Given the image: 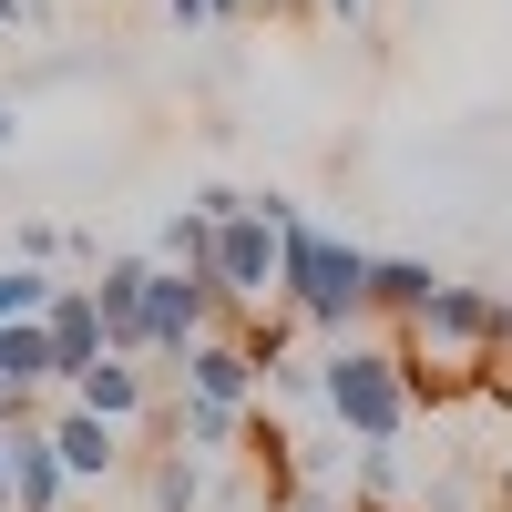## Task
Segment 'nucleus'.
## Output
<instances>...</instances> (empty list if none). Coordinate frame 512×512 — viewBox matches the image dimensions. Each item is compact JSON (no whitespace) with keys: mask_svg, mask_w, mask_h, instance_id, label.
Returning a JSON list of instances; mask_svg holds the SVG:
<instances>
[{"mask_svg":"<svg viewBox=\"0 0 512 512\" xmlns=\"http://www.w3.org/2000/svg\"><path fill=\"white\" fill-rule=\"evenodd\" d=\"M297 195H246V216L216 226V246H205V277H216L226 297V318H256L277 297V216H287Z\"/></svg>","mask_w":512,"mask_h":512,"instance_id":"obj_3","label":"nucleus"},{"mask_svg":"<svg viewBox=\"0 0 512 512\" xmlns=\"http://www.w3.org/2000/svg\"><path fill=\"white\" fill-rule=\"evenodd\" d=\"M175 379H185L195 400H216V410H267V369H256V349H246L236 328H216V338H195Z\"/></svg>","mask_w":512,"mask_h":512,"instance_id":"obj_6","label":"nucleus"},{"mask_svg":"<svg viewBox=\"0 0 512 512\" xmlns=\"http://www.w3.org/2000/svg\"><path fill=\"white\" fill-rule=\"evenodd\" d=\"M144 502H154V512H205V461H195V451L175 441V451L154 461V482H144Z\"/></svg>","mask_w":512,"mask_h":512,"instance_id":"obj_14","label":"nucleus"},{"mask_svg":"<svg viewBox=\"0 0 512 512\" xmlns=\"http://www.w3.org/2000/svg\"><path fill=\"white\" fill-rule=\"evenodd\" d=\"M0 369H11V390H52V338H41V318L0 328Z\"/></svg>","mask_w":512,"mask_h":512,"instance_id":"obj_15","label":"nucleus"},{"mask_svg":"<svg viewBox=\"0 0 512 512\" xmlns=\"http://www.w3.org/2000/svg\"><path fill=\"white\" fill-rule=\"evenodd\" d=\"M164 21H185V31H205L216 11H205V0H164Z\"/></svg>","mask_w":512,"mask_h":512,"instance_id":"obj_21","label":"nucleus"},{"mask_svg":"<svg viewBox=\"0 0 512 512\" xmlns=\"http://www.w3.org/2000/svg\"><path fill=\"white\" fill-rule=\"evenodd\" d=\"M11 134H21V113H11V103H0V144H11Z\"/></svg>","mask_w":512,"mask_h":512,"instance_id":"obj_26","label":"nucleus"},{"mask_svg":"<svg viewBox=\"0 0 512 512\" xmlns=\"http://www.w3.org/2000/svg\"><path fill=\"white\" fill-rule=\"evenodd\" d=\"M144 287H154V256L123 246L93 267V318H103V349L113 359H144Z\"/></svg>","mask_w":512,"mask_h":512,"instance_id":"obj_7","label":"nucleus"},{"mask_svg":"<svg viewBox=\"0 0 512 512\" xmlns=\"http://www.w3.org/2000/svg\"><path fill=\"white\" fill-rule=\"evenodd\" d=\"M246 420H256V410H216V400H195V390H185V400H175V441H195V451H236V441H246Z\"/></svg>","mask_w":512,"mask_h":512,"instance_id":"obj_13","label":"nucleus"},{"mask_svg":"<svg viewBox=\"0 0 512 512\" xmlns=\"http://www.w3.org/2000/svg\"><path fill=\"white\" fill-rule=\"evenodd\" d=\"M267 400H297V410H308V400H318V359H277V369H267Z\"/></svg>","mask_w":512,"mask_h":512,"instance_id":"obj_18","label":"nucleus"},{"mask_svg":"<svg viewBox=\"0 0 512 512\" xmlns=\"http://www.w3.org/2000/svg\"><path fill=\"white\" fill-rule=\"evenodd\" d=\"M0 512H11V431H0Z\"/></svg>","mask_w":512,"mask_h":512,"instance_id":"obj_23","label":"nucleus"},{"mask_svg":"<svg viewBox=\"0 0 512 512\" xmlns=\"http://www.w3.org/2000/svg\"><path fill=\"white\" fill-rule=\"evenodd\" d=\"M328 21H349V31H359V21H369V0H328Z\"/></svg>","mask_w":512,"mask_h":512,"instance_id":"obj_22","label":"nucleus"},{"mask_svg":"<svg viewBox=\"0 0 512 512\" xmlns=\"http://www.w3.org/2000/svg\"><path fill=\"white\" fill-rule=\"evenodd\" d=\"M205 11H216V21H246V11H256V0H205Z\"/></svg>","mask_w":512,"mask_h":512,"instance_id":"obj_24","label":"nucleus"},{"mask_svg":"<svg viewBox=\"0 0 512 512\" xmlns=\"http://www.w3.org/2000/svg\"><path fill=\"white\" fill-rule=\"evenodd\" d=\"M62 492H72V472H62L52 431L21 420V431H11V512H62Z\"/></svg>","mask_w":512,"mask_h":512,"instance_id":"obj_10","label":"nucleus"},{"mask_svg":"<svg viewBox=\"0 0 512 512\" xmlns=\"http://www.w3.org/2000/svg\"><path fill=\"white\" fill-rule=\"evenodd\" d=\"M216 328H226L216 277H205V267H164V256H154V287H144V359L185 369V349H195V338H216Z\"/></svg>","mask_w":512,"mask_h":512,"instance_id":"obj_4","label":"nucleus"},{"mask_svg":"<svg viewBox=\"0 0 512 512\" xmlns=\"http://www.w3.org/2000/svg\"><path fill=\"white\" fill-rule=\"evenodd\" d=\"M62 246H72V236H62V226H52V216H31V226H21V246H11V256H21V267H52V256H62Z\"/></svg>","mask_w":512,"mask_h":512,"instance_id":"obj_19","label":"nucleus"},{"mask_svg":"<svg viewBox=\"0 0 512 512\" xmlns=\"http://www.w3.org/2000/svg\"><path fill=\"white\" fill-rule=\"evenodd\" d=\"M21 11H41V0H0V21H21Z\"/></svg>","mask_w":512,"mask_h":512,"instance_id":"obj_25","label":"nucleus"},{"mask_svg":"<svg viewBox=\"0 0 512 512\" xmlns=\"http://www.w3.org/2000/svg\"><path fill=\"white\" fill-rule=\"evenodd\" d=\"M369 267H379V246L318 226L308 205H287V216H277V318L318 328L328 349L369 328Z\"/></svg>","mask_w":512,"mask_h":512,"instance_id":"obj_1","label":"nucleus"},{"mask_svg":"<svg viewBox=\"0 0 512 512\" xmlns=\"http://www.w3.org/2000/svg\"><path fill=\"white\" fill-rule=\"evenodd\" d=\"M349 482H359V502H400V441H359Z\"/></svg>","mask_w":512,"mask_h":512,"instance_id":"obj_17","label":"nucleus"},{"mask_svg":"<svg viewBox=\"0 0 512 512\" xmlns=\"http://www.w3.org/2000/svg\"><path fill=\"white\" fill-rule=\"evenodd\" d=\"M41 431H52V451H62L72 482H113V472H123V431L93 420L82 400H41Z\"/></svg>","mask_w":512,"mask_h":512,"instance_id":"obj_8","label":"nucleus"},{"mask_svg":"<svg viewBox=\"0 0 512 512\" xmlns=\"http://www.w3.org/2000/svg\"><path fill=\"white\" fill-rule=\"evenodd\" d=\"M185 205H195V216H205V226H226V216H246V185H195Z\"/></svg>","mask_w":512,"mask_h":512,"instance_id":"obj_20","label":"nucleus"},{"mask_svg":"<svg viewBox=\"0 0 512 512\" xmlns=\"http://www.w3.org/2000/svg\"><path fill=\"white\" fill-rule=\"evenodd\" d=\"M0 400H21V390H11V369H0Z\"/></svg>","mask_w":512,"mask_h":512,"instance_id":"obj_27","label":"nucleus"},{"mask_svg":"<svg viewBox=\"0 0 512 512\" xmlns=\"http://www.w3.org/2000/svg\"><path fill=\"white\" fill-rule=\"evenodd\" d=\"M41 338H52V390H72L93 359H113L103 349V318H93V287H62L52 308H41Z\"/></svg>","mask_w":512,"mask_h":512,"instance_id":"obj_9","label":"nucleus"},{"mask_svg":"<svg viewBox=\"0 0 512 512\" xmlns=\"http://www.w3.org/2000/svg\"><path fill=\"white\" fill-rule=\"evenodd\" d=\"M318 410H328L349 441H400L410 410H420L410 349H400V338H338V349L318 359Z\"/></svg>","mask_w":512,"mask_h":512,"instance_id":"obj_2","label":"nucleus"},{"mask_svg":"<svg viewBox=\"0 0 512 512\" xmlns=\"http://www.w3.org/2000/svg\"><path fill=\"white\" fill-rule=\"evenodd\" d=\"M62 400H82L93 420H113V431H123V420H134V410L154 400V379H144V359H93V369H82Z\"/></svg>","mask_w":512,"mask_h":512,"instance_id":"obj_11","label":"nucleus"},{"mask_svg":"<svg viewBox=\"0 0 512 512\" xmlns=\"http://www.w3.org/2000/svg\"><path fill=\"white\" fill-rule=\"evenodd\" d=\"M502 318H512V297H492V287H472V277H441V287H431V308L400 318V349L482 359V349H502Z\"/></svg>","mask_w":512,"mask_h":512,"instance_id":"obj_5","label":"nucleus"},{"mask_svg":"<svg viewBox=\"0 0 512 512\" xmlns=\"http://www.w3.org/2000/svg\"><path fill=\"white\" fill-rule=\"evenodd\" d=\"M431 287H441V267H420V256H379V267H369V318H420V308H431Z\"/></svg>","mask_w":512,"mask_h":512,"instance_id":"obj_12","label":"nucleus"},{"mask_svg":"<svg viewBox=\"0 0 512 512\" xmlns=\"http://www.w3.org/2000/svg\"><path fill=\"white\" fill-rule=\"evenodd\" d=\"M52 297H62L52 267H21V256H0V328H11V318H41Z\"/></svg>","mask_w":512,"mask_h":512,"instance_id":"obj_16","label":"nucleus"}]
</instances>
